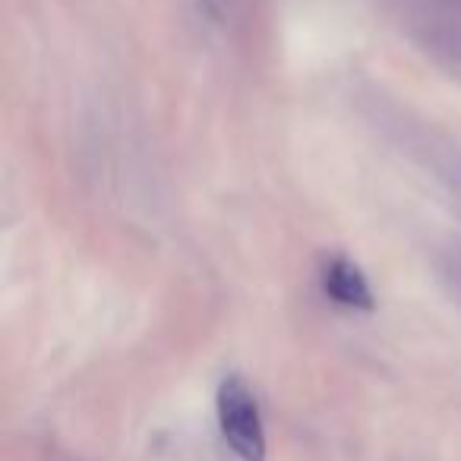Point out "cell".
<instances>
[{
	"instance_id": "6da1fadb",
	"label": "cell",
	"mask_w": 461,
	"mask_h": 461,
	"mask_svg": "<svg viewBox=\"0 0 461 461\" xmlns=\"http://www.w3.org/2000/svg\"><path fill=\"white\" fill-rule=\"evenodd\" d=\"M218 427L240 461H266V429L253 389L240 376H224L215 395Z\"/></svg>"
},
{
	"instance_id": "7a4b0ae2",
	"label": "cell",
	"mask_w": 461,
	"mask_h": 461,
	"mask_svg": "<svg viewBox=\"0 0 461 461\" xmlns=\"http://www.w3.org/2000/svg\"><path fill=\"white\" fill-rule=\"evenodd\" d=\"M322 291L332 303L348 310H373V288L357 263L348 257H332L322 269Z\"/></svg>"
}]
</instances>
